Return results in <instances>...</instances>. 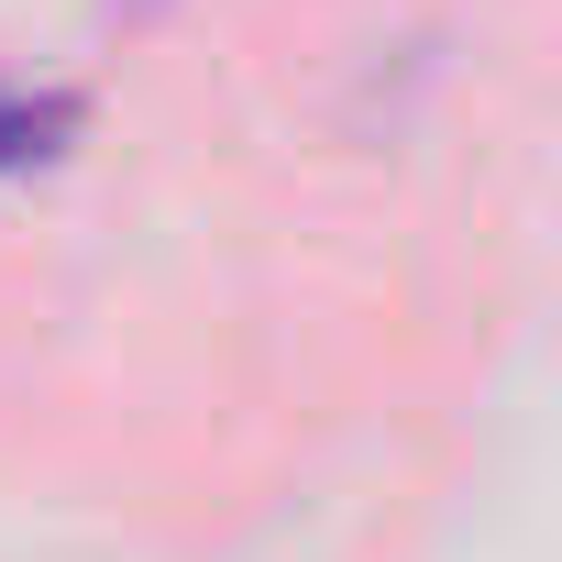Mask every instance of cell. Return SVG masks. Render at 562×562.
<instances>
[{
  "label": "cell",
  "mask_w": 562,
  "mask_h": 562,
  "mask_svg": "<svg viewBox=\"0 0 562 562\" xmlns=\"http://www.w3.org/2000/svg\"><path fill=\"white\" fill-rule=\"evenodd\" d=\"M67 133H78L67 100H23V89H0V166H45Z\"/></svg>",
  "instance_id": "6da1fadb"
}]
</instances>
